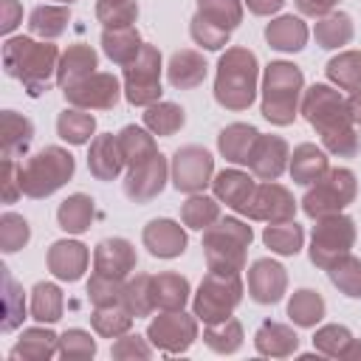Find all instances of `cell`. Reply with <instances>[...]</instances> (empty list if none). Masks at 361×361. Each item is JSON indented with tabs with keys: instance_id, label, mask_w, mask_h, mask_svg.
Listing matches in <instances>:
<instances>
[{
	"instance_id": "cell-34",
	"label": "cell",
	"mask_w": 361,
	"mask_h": 361,
	"mask_svg": "<svg viewBox=\"0 0 361 361\" xmlns=\"http://www.w3.org/2000/svg\"><path fill=\"white\" fill-rule=\"evenodd\" d=\"M195 17L223 34H231L243 23V3L240 0H197Z\"/></svg>"
},
{
	"instance_id": "cell-25",
	"label": "cell",
	"mask_w": 361,
	"mask_h": 361,
	"mask_svg": "<svg viewBox=\"0 0 361 361\" xmlns=\"http://www.w3.org/2000/svg\"><path fill=\"white\" fill-rule=\"evenodd\" d=\"M254 344L259 355H271V358H288L296 353L299 347V336L293 333V327L279 324V322H262L259 330L254 333Z\"/></svg>"
},
{
	"instance_id": "cell-18",
	"label": "cell",
	"mask_w": 361,
	"mask_h": 361,
	"mask_svg": "<svg viewBox=\"0 0 361 361\" xmlns=\"http://www.w3.org/2000/svg\"><path fill=\"white\" fill-rule=\"evenodd\" d=\"M144 248L152 254V257H161V259H175L186 251V231L180 223L169 220V217H155L144 226Z\"/></svg>"
},
{
	"instance_id": "cell-60",
	"label": "cell",
	"mask_w": 361,
	"mask_h": 361,
	"mask_svg": "<svg viewBox=\"0 0 361 361\" xmlns=\"http://www.w3.org/2000/svg\"><path fill=\"white\" fill-rule=\"evenodd\" d=\"M245 6H248L251 14L268 17V14H276V11L285 6V0H245Z\"/></svg>"
},
{
	"instance_id": "cell-11",
	"label": "cell",
	"mask_w": 361,
	"mask_h": 361,
	"mask_svg": "<svg viewBox=\"0 0 361 361\" xmlns=\"http://www.w3.org/2000/svg\"><path fill=\"white\" fill-rule=\"evenodd\" d=\"M147 338L166 355L186 353L197 338V316L183 310H161L147 327Z\"/></svg>"
},
{
	"instance_id": "cell-28",
	"label": "cell",
	"mask_w": 361,
	"mask_h": 361,
	"mask_svg": "<svg viewBox=\"0 0 361 361\" xmlns=\"http://www.w3.org/2000/svg\"><path fill=\"white\" fill-rule=\"evenodd\" d=\"M34 138V124L31 118L14 113V110H3L0 116V147H3V158H20L28 144Z\"/></svg>"
},
{
	"instance_id": "cell-32",
	"label": "cell",
	"mask_w": 361,
	"mask_h": 361,
	"mask_svg": "<svg viewBox=\"0 0 361 361\" xmlns=\"http://www.w3.org/2000/svg\"><path fill=\"white\" fill-rule=\"evenodd\" d=\"M327 169H330L327 155H324V149L316 147V144H299V147L293 149V155H290V178H293L296 183H302V186L316 183Z\"/></svg>"
},
{
	"instance_id": "cell-62",
	"label": "cell",
	"mask_w": 361,
	"mask_h": 361,
	"mask_svg": "<svg viewBox=\"0 0 361 361\" xmlns=\"http://www.w3.org/2000/svg\"><path fill=\"white\" fill-rule=\"evenodd\" d=\"M341 358H361V341H358V338H353V341H350V347L344 350V355H341Z\"/></svg>"
},
{
	"instance_id": "cell-39",
	"label": "cell",
	"mask_w": 361,
	"mask_h": 361,
	"mask_svg": "<svg viewBox=\"0 0 361 361\" xmlns=\"http://www.w3.org/2000/svg\"><path fill=\"white\" fill-rule=\"evenodd\" d=\"M56 133L59 138H65L68 144H87L96 133V118L93 113L82 110V107H71V110H62L56 116Z\"/></svg>"
},
{
	"instance_id": "cell-47",
	"label": "cell",
	"mask_w": 361,
	"mask_h": 361,
	"mask_svg": "<svg viewBox=\"0 0 361 361\" xmlns=\"http://www.w3.org/2000/svg\"><path fill=\"white\" fill-rule=\"evenodd\" d=\"M203 341H206L214 353H223V355L237 353L240 344H243V327H240V322H237L234 316H228V319H223V322L206 324Z\"/></svg>"
},
{
	"instance_id": "cell-24",
	"label": "cell",
	"mask_w": 361,
	"mask_h": 361,
	"mask_svg": "<svg viewBox=\"0 0 361 361\" xmlns=\"http://www.w3.org/2000/svg\"><path fill=\"white\" fill-rule=\"evenodd\" d=\"M206 59L192 51V48H183V51H175L169 56V65H166V79L172 87L178 90H192L197 87L203 79H206Z\"/></svg>"
},
{
	"instance_id": "cell-37",
	"label": "cell",
	"mask_w": 361,
	"mask_h": 361,
	"mask_svg": "<svg viewBox=\"0 0 361 361\" xmlns=\"http://www.w3.org/2000/svg\"><path fill=\"white\" fill-rule=\"evenodd\" d=\"M313 37L327 51L341 48V45H347L353 39V17L344 14V11H330V14L319 17V23L313 28Z\"/></svg>"
},
{
	"instance_id": "cell-16",
	"label": "cell",
	"mask_w": 361,
	"mask_h": 361,
	"mask_svg": "<svg viewBox=\"0 0 361 361\" xmlns=\"http://www.w3.org/2000/svg\"><path fill=\"white\" fill-rule=\"evenodd\" d=\"M288 274L276 259H254L248 268V293L259 305H276L285 296Z\"/></svg>"
},
{
	"instance_id": "cell-1",
	"label": "cell",
	"mask_w": 361,
	"mask_h": 361,
	"mask_svg": "<svg viewBox=\"0 0 361 361\" xmlns=\"http://www.w3.org/2000/svg\"><path fill=\"white\" fill-rule=\"evenodd\" d=\"M302 116L316 127L327 152L338 158H353L361 149V135L350 116L347 99L330 85H310L302 93Z\"/></svg>"
},
{
	"instance_id": "cell-36",
	"label": "cell",
	"mask_w": 361,
	"mask_h": 361,
	"mask_svg": "<svg viewBox=\"0 0 361 361\" xmlns=\"http://www.w3.org/2000/svg\"><path fill=\"white\" fill-rule=\"evenodd\" d=\"M68 20H71V8L68 6H37L31 14H28V31L39 39H56L65 28H68Z\"/></svg>"
},
{
	"instance_id": "cell-6",
	"label": "cell",
	"mask_w": 361,
	"mask_h": 361,
	"mask_svg": "<svg viewBox=\"0 0 361 361\" xmlns=\"http://www.w3.org/2000/svg\"><path fill=\"white\" fill-rule=\"evenodd\" d=\"M73 169H76V161H73V155L68 149H62V147H42L25 164H20L23 195H28L34 200L54 195L56 189H62L73 178Z\"/></svg>"
},
{
	"instance_id": "cell-9",
	"label": "cell",
	"mask_w": 361,
	"mask_h": 361,
	"mask_svg": "<svg viewBox=\"0 0 361 361\" xmlns=\"http://www.w3.org/2000/svg\"><path fill=\"white\" fill-rule=\"evenodd\" d=\"M355 243V220L347 214H327L319 217V223L313 226V237H310V262L316 268H330L338 257L350 254Z\"/></svg>"
},
{
	"instance_id": "cell-55",
	"label": "cell",
	"mask_w": 361,
	"mask_h": 361,
	"mask_svg": "<svg viewBox=\"0 0 361 361\" xmlns=\"http://www.w3.org/2000/svg\"><path fill=\"white\" fill-rule=\"evenodd\" d=\"M189 34H192V39H195L197 45H203L206 51H220V48H226V45H228V37H231V34H223V31L206 25V23L197 20V17H192Z\"/></svg>"
},
{
	"instance_id": "cell-23",
	"label": "cell",
	"mask_w": 361,
	"mask_h": 361,
	"mask_svg": "<svg viewBox=\"0 0 361 361\" xmlns=\"http://www.w3.org/2000/svg\"><path fill=\"white\" fill-rule=\"evenodd\" d=\"M99 68V54L85 45V42H76L71 45L62 56H59V68H56V85L59 87H68V85H76L79 79L96 73Z\"/></svg>"
},
{
	"instance_id": "cell-35",
	"label": "cell",
	"mask_w": 361,
	"mask_h": 361,
	"mask_svg": "<svg viewBox=\"0 0 361 361\" xmlns=\"http://www.w3.org/2000/svg\"><path fill=\"white\" fill-rule=\"evenodd\" d=\"M118 144H121L127 169H133V166H138V164H144V161L158 155V144H155L152 133L144 130V127H135V124H127L118 133Z\"/></svg>"
},
{
	"instance_id": "cell-29",
	"label": "cell",
	"mask_w": 361,
	"mask_h": 361,
	"mask_svg": "<svg viewBox=\"0 0 361 361\" xmlns=\"http://www.w3.org/2000/svg\"><path fill=\"white\" fill-rule=\"evenodd\" d=\"M257 135H259L257 127L243 124V121H234V124H228V127L220 130L217 149L231 164H248V155H251V147H254Z\"/></svg>"
},
{
	"instance_id": "cell-51",
	"label": "cell",
	"mask_w": 361,
	"mask_h": 361,
	"mask_svg": "<svg viewBox=\"0 0 361 361\" xmlns=\"http://www.w3.org/2000/svg\"><path fill=\"white\" fill-rule=\"evenodd\" d=\"M96 17L104 28H124V25L135 23L138 3L135 0H99L96 3Z\"/></svg>"
},
{
	"instance_id": "cell-15",
	"label": "cell",
	"mask_w": 361,
	"mask_h": 361,
	"mask_svg": "<svg viewBox=\"0 0 361 361\" xmlns=\"http://www.w3.org/2000/svg\"><path fill=\"white\" fill-rule=\"evenodd\" d=\"M166 178H169V164L166 158L158 152L155 158L133 166L124 178V195L133 200V203H149L152 197H158L166 186Z\"/></svg>"
},
{
	"instance_id": "cell-7",
	"label": "cell",
	"mask_w": 361,
	"mask_h": 361,
	"mask_svg": "<svg viewBox=\"0 0 361 361\" xmlns=\"http://www.w3.org/2000/svg\"><path fill=\"white\" fill-rule=\"evenodd\" d=\"M358 192V180L353 175V169L336 166L327 169L316 183H310V189L302 197V212L313 220L327 217V214H338L341 209H347L355 200Z\"/></svg>"
},
{
	"instance_id": "cell-41",
	"label": "cell",
	"mask_w": 361,
	"mask_h": 361,
	"mask_svg": "<svg viewBox=\"0 0 361 361\" xmlns=\"http://www.w3.org/2000/svg\"><path fill=\"white\" fill-rule=\"evenodd\" d=\"M324 310H327V305H324L322 293H316L310 288L296 290L290 296V302H288V316L299 327H316L324 319Z\"/></svg>"
},
{
	"instance_id": "cell-56",
	"label": "cell",
	"mask_w": 361,
	"mask_h": 361,
	"mask_svg": "<svg viewBox=\"0 0 361 361\" xmlns=\"http://www.w3.org/2000/svg\"><path fill=\"white\" fill-rule=\"evenodd\" d=\"M110 355L113 358H149L152 355V347L147 344V338L133 336V333H124V336L116 338Z\"/></svg>"
},
{
	"instance_id": "cell-44",
	"label": "cell",
	"mask_w": 361,
	"mask_h": 361,
	"mask_svg": "<svg viewBox=\"0 0 361 361\" xmlns=\"http://www.w3.org/2000/svg\"><path fill=\"white\" fill-rule=\"evenodd\" d=\"M65 299L54 282H37L31 290V316L42 324H54L62 316Z\"/></svg>"
},
{
	"instance_id": "cell-22",
	"label": "cell",
	"mask_w": 361,
	"mask_h": 361,
	"mask_svg": "<svg viewBox=\"0 0 361 361\" xmlns=\"http://www.w3.org/2000/svg\"><path fill=\"white\" fill-rule=\"evenodd\" d=\"M212 189H214V197L220 203H226L228 209L245 214V206L257 189L254 178L248 172H240V169H223L212 178Z\"/></svg>"
},
{
	"instance_id": "cell-4",
	"label": "cell",
	"mask_w": 361,
	"mask_h": 361,
	"mask_svg": "<svg viewBox=\"0 0 361 361\" xmlns=\"http://www.w3.org/2000/svg\"><path fill=\"white\" fill-rule=\"evenodd\" d=\"M305 93V76L293 62H271L262 73V116L271 124H293L299 113V96Z\"/></svg>"
},
{
	"instance_id": "cell-53",
	"label": "cell",
	"mask_w": 361,
	"mask_h": 361,
	"mask_svg": "<svg viewBox=\"0 0 361 361\" xmlns=\"http://www.w3.org/2000/svg\"><path fill=\"white\" fill-rule=\"evenodd\" d=\"M350 341H353V333L344 324H324L313 336V347L327 358H341Z\"/></svg>"
},
{
	"instance_id": "cell-21",
	"label": "cell",
	"mask_w": 361,
	"mask_h": 361,
	"mask_svg": "<svg viewBox=\"0 0 361 361\" xmlns=\"http://www.w3.org/2000/svg\"><path fill=\"white\" fill-rule=\"evenodd\" d=\"M87 166H90V175L96 180H113L121 175V169L127 166L124 164V152H121V144H118V135L113 133H102L90 141V152H87Z\"/></svg>"
},
{
	"instance_id": "cell-10",
	"label": "cell",
	"mask_w": 361,
	"mask_h": 361,
	"mask_svg": "<svg viewBox=\"0 0 361 361\" xmlns=\"http://www.w3.org/2000/svg\"><path fill=\"white\" fill-rule=\"evenodd\" d=\"M124 99L135 107H149L161 99V51L144 42L141 54L124 65Z\"/></svg>"
},
{
	"instance_id": "cell-63",
	"label": "cell",
	"mask_w": 361,
	"mask_h": 361,
	"mask_svg": "<svg viewBox=\"0 0 361 361\" xmlns=\"http://www.w3.org/2000/svg\"><path fill=\"white\" fill-rule=\"evenodd\" d=\"M56 3H62V6H68V3H73V0H56Z\"/></svg>"
},
{
	"instance_id": "cell-48",
	"label": "cell",
	"mask_w": 361,
	"mask_h": 361,
	"mask_svg": "<svg viewBox=\"0 0 361 361\" xmlns=\"http://www.w3.org/2000/svg\"><path fill=\"white\" fill-rule=\"evenodd\" d=\"M330 282L350 299H361V259H355L353 254L338 257L330 268H327Z\"/></svg>"
},
{
	"instance_id": "cell-45",
	"label": "cell",
	"mask_w": 361,
	"mask_h": 361,
	"mask_svg": "<svg viewBox=\"0 0 361 361\" xmlns=\"http://www.w3.org/2000/svg\"><path fill=\"white\" fill-rule=\"evenodd\" d=\"M133 313L124 307V305H107V307H93L90 313V324L99 336L104 338H118L124 333H130L133 327Z\"/></svg>"
},
{
	"instance_id": "cell-52",
	"label": "cell",
	"mask_w": 361,
	"mask_h": 361,
	"mask_svg": "<svg viewBox=\"0 0 361 361\" xmlns=\"http://www.w3.org/2000/svg\"><path fill=\"white\" fill-rule=\"evenodd\" d=\"M28 240H31V226H28V220L20 217V214H14V212H6V214L0 217V248H3L6 254H14V251H20Z\"/></svg>"
},
{
	"instance_id": "cell-57",
	"label": "cell",
	"mask_w": 361,
	"mask_h": 361,
	"mask_svg": "<svg viewBox=\"0 0 361 361\" xmlns=\"http://www.w3.org/2000/svg\"><path fill=\"white\" fill-rule=\"evenodd\" d=\"M0 186H3V203H14V200L23 195L17 158H3V166H0Z\"/></svg>"
},
{
	"instance_id": "cell-12",
	"label": "cell",
	"mask_w": 361,
	"mask_h": 361,
	"mask_svg": "<svg viewBox=\"0 0 361 361\" xmlns=\"http://www.w3.org/2000/svg\"><path fill=\"white\" fill-rule=\"evenodd\" d=\"M169 172H172V183H175L178 192L197 195V192H203L212 183L214 158H212L209 149H203L197 144H186V147L175 149Z\"/></svg>"
},
{
	"instance_id": "cell-19",
	"label": "cell",
	"mask_w": 361,
	"mask_h": 361,
	"mask_svg": "<svg viewBox=\"0 0 361 361\" xmlns=\"http://www.w3.org/2000/svg\"><path fill=\"white\" fill-rule=\"evenodd\" d=\"M135 262H138L135 248L124 237H107L93 251V271L104 274V276L124 279V276H130L135 271Z\"/></svg>"
},
{
	"instance_id": "cell-50",
	"label": "cell",
	"mask_w": 361,
	"mask_h": 361,
	"mask_svg": "<svg viewBox=\"0 0 361 361\" xmlns=\"http://www.w3.org/2000/svg\"><path fill=\"white\" fill-rule=\"evenodd\" d=\"M124 288H127V282H124V279L104 276V274H96V271H93L90 282H87V296H90L93 307L124 305Z\"/></svg>"
},
{
	"instance_id": "cell-43",
	"label": "cell",
	"mask_w": 361,
	"mask_h": 361,
	"mask_svg": "<svg viewBox=\"0 0 361 361\" xmlns=\"http://www.w3.org/2000/svg\"><path fill=\"white\" fill-rule=\"evenodd\" d=\"M324 71H327V79L338 90H358L361 87V51H344L333 56L324 65Z\"/></svg>"
},
{
	"instance_id": "cell-20",
	"label": "cell",
	"mask_w": 361,
	"mask_h": 361,
	"mask_svg": "<svg viewBox=\"0 0 361 361\" xmlns=\"http://www.w3.org/2000/svg\"><path fill=\"white\" fill-rule=\"evenodd\" d=\"M48 271L56 276V279H65V282H76L82 279V274L87 271V262H90V254H87V245H82L79 240H56L51 248H48Z\"/></svg>"
},
{
	"instance_id": "cell-14",
	"label": "cell",
	"mask_w": 361,
	"mask_h": 361,
	"mask_svg": "<svg viewBox=\"0 0 361 361\" xmlns=\"http://www.w3.org/2000/svg\"><path fill=\"white\" fill-rule=\"evenodd\" d=\"M293 214H296L293 195L274 180L257 183V189L245 206V217L265 220V223H285V220H293Z\"/></svg>"
},
{
	"instance_id": "cell-58",
	"label": "cell",
	"mask_w": 361,
	"mask_h": 361,
	"mask_svg": "<svg viewBox=\"0 0 361 361\" xmlns=\"http://www.w3.org/2000/svg\"><path fill=\"white\" fill-rule=\"evenodd\" d=\"M23 20V6L17 0H0V31L11 34Z\"/></svg>"
},
{
	"instance_id": "cell-38",
	"label": "cell",
	"mask_w": 361,
	"mask_h": 361,
	"mask_svg": "<svg viewBox=\"0 0 361 361\" xmlns=\"http://www.w3.org/2000/svg\"><path fill=\"white\" fill-rule=\"evenodd\" d=\"M262 243L274 251V254H282V257H293L302 251V243H305V228L293 220H285V223H268L265 231H262Z\"/></svg>"
},
{
	"instance_id": "cell-30",
	"label": "cell",
	"mask_w": 361,
	"mask_h": 361,
	"mask_svg": "<svg viewBox=\"0 0 361 361\" xmlns=\"http://www.w3.org/2000/svg\"><path fill=\"white\" fill-rule=\"evenodd\" d=\"M189 293H192L189 279L175 271H164L152 276V302L158 310H183Z\"/></svg>"
},
{
	"instance_id": "cell-8",
	"label": "cell",
	"mask_w": 361,
	"mask_h": 361,
	"mask_svg": "<svg viewBox=\"0 0 361 361\" xmlns=\"http://www.w3.org/2000/svg\"><path fill=\"white\" fill-rule=\"evenodd\" d=\"M243 299V282L240 274H220L209 271L192 299V310L203 324L223 322L234 313V307Z\"/></svg>"
},
{
	"instance_id": "cell-46",
	"label": "cell",
	"mask_w": 361,
	"mask_h": 361,
	"mask_svg": "<svg viewBox=\"0 0 361 361\" xmlns=\"http://www.w3.org/2000/svg\"><path fill=\"white\" fill-rule=\"evenodd\" d=\"M180 220H183V226H189L195 231H206L212 223L220 220V203L214 197H206L197 192L180 206Z\"/></svg>"
},
{
	"instance_id": "cell-40",
	"label": "cell",
	"mask_w": 361,
	"mask_h": 361,
	"mask_svg": "<svg viewBox=\"0 0 361 361\" xmlns=\"http://www.w3.org/2000/svg\"><path fill=\"white\" fill-rule=\"evenodd\" d=\"M183 124H186V113L175 102H155L144 110V127L152 135H175Z\"/></svg>"
},
{
	"instance_id": "cell-13",
	"label": "cell",
	"mask_w": 361,
	"mask_h": 361,
	"mask_svg": "<svg viewBox=\"0 0 361 361\" xmlns=\"http://www.w3.org/2000/svg\"><path fill=\"white\" fill-rule=\"evenodd\" d=\"M68 104L82 107V110H113L121 99V82L113 73H90L85 79H79L76 85L62 87Z\"/></svg>"
},
{
	"instance_id": "cell-5",
	"label": "cell",
	"mask_w": 361,
	"mask_h": 361,
	"mask_svg": "<svg viewBox=\"0 0 361 361\" xmlns=\"http://www.w3.org/2000/svg\"><path fill=\"white\" fill-rule=\"evenodd\" d=\"M254 231L237 217H220L203 231V257L209 271L240 274L245 268V248L251 245Z\"/></svg>"
},
{
	"instance_id": "cell-2",
	"label": "cell",
	"mask_w": 361,
	"mask_h": 361,
	"mask_svg": "<svg viewBox=\"0 0 361 361\" xmlns=\"http://www.w3.org/2000/svg\"><path fill=\"white\" fill-rule=\"evenodd\" d=\"M59 68V48L51 39L8 37L3 45V71L11 79H20L28 96H42L54 87Z\"/></svg>"
},
{
	"instance_id": "cell-17",
	"label": "cell",
	"mask_w": 361,
	"mask_h": 361,
	"mask_svg": "<svg viewBox=\"0 0 361 361\" xmlns=\"http://www.w3.org/2000/svg\"><path fill=\"white\" fill-rule=\"evenodd\" d=\"M290 161V152H288V144L285 138L279 135H257L254 147H251V155H248V169L251 175H257L259 180H276L285 166Z\"/></svg>"
},
{
	"instance_id": "cell-31",
	"label": "cell",
	"mask_w": 361,
	"mask_h": 361,
	"mask_svg": "<svg viewBox=\"0 0 361 361\" xmlns=\"http://www.w3.org/2000/svg\"><path fill=\"white\" fill-rule=\"evenodd\" d=\"M144 42H141V34L133 28V25H124V28H104L102 31V51L110 56V62L116 65H130L138 54H141Z\"/></svg>"
},
{
	"instance_id": "cell-59",
	"label": "cell",
	"mask_w": 361,
	"mask_h": 361,
	"mask_svg": "<svg viewBox=\"0 0 361 361\" xmlns=\"http://www.w3.org/2000/svg\"><path fill=\"white\" fill-rule=\"evenodd\" d=\"M293 3H296L299 14H305V17H324L336 8L338 0H293Z\"/></svg>"
},
{
	"instance_id": "cell-61",
	"label": "cell",
	"mask_w": 361,
	"mask_h": 361,
	"mask_svg": "<svg viewBox=\"0 0 361 361\" xmlns=\"http://www.w3.org/2000/svg\"><path fill=\"white\" fill-rule=\"evenodd\" d=\"M347 107H350L353 121L361 124V87H358V90H350V96H347Z\"/></svg>"
},
{
	"instance_id": "cell-3",
	"label": "cell",
	"mask_w": 361,
	"mask_h": 361,
	"mask_svg": "<svg viewBox=\"0 0 361 361\" xmlns=\"http://www.w3.org/2000/svg\"><path fill=\"white\" fill-rule=\"evenodd\" d=\"M257 79H259V62L254 51L248 48H226V54L217 59V76H214V99L226 110H248L257 99Z\"/></svg>"
},
{
	"instance_id": "cell-42",
	"label": "cell",
	"mask_w": 361,
	"mask_h": 361,
	"mask_svg": "<svg viewBox=\"0 0 361 361\" xmlns=\"http://www.w3.org/2000/svg\"><path fill=\"white\" fill-rule=\"evenodd\" d=\"M0 271H3V322H0V330L11 333L25 319V296H23V288L17 285V279L11 276V271L6 265Z\"/></svg>"
},
{
	"instance_id": "cell-26",
	"label": "cell",
	"mask_w": 361,
	"mask_h": 361,
	"mask_svg": "<svg viewBox=\"0 0 361 361\" xmlns=\"http://www.w3.org/2000/svg\"><path fill=\"white\" fill-rule=\"evenodd\" d=\"M59 353V336L48 327H28L23 330L17 347L11 350V361H48L51 355Z\"/></svg>"
},
{
	"instance_id": "cell-33",
	"label": "cell",
	"mask_w": 361,
	"mask_h": 361,
	"mask_svg": "<svg viewBox=\"0 0 361 361\" xmlns=\"http://www.w3.org/2000/svg\"><path fill=\"white\" fill-rule=\"evenodd\" d=\"M93 214H96V206H93V197L76 192L71 197H65L56 209V220H59V228L68 231V234H82L90 228L93 223Z\"/></svg>"
},
{
	"instance_id": "cell-54",
	"label": "cell",
	"mask_w": 361,
	"mask_h": 361,
	"mask_svg": "<svg viewBox=\"0 0 361 361\" xmlns=\"http://www.w3.org/2000/svg\"><path fill=\"white\" fill-rule=\"evenodd\" d=\"M59 355L68 358V361H85V358H93L96 355V338L87 333V330H79V327H71L59 336Z\"/></svg>"
},
{
	"instance_id": "cell-27",
	"label": "cell",
	"mask_w": 361,
	"mask_h": 361,
	"mask_svg": "<svg viewBox=\"0 0 361 361\" xmlns=\"http://www.w3.org/2000/svg\"><path fill=\"white\" fill-rule=\"evenodd\" d=\"M307 25L302 17H293V14H282L276 17L274 23H268L265 28V39L271 48L276 51H285V54H293V51H302L305 42H307Z\"/></svg>"
},
{
	"instance_id": "cell-49",
	"label": "cell",
	"mask_w": 361,
	"mask_h": 361,
	"mask_svg": "<svg viewBox=\"0 0 361 361\" xmlns=\"http://www.w3.org/2000/svg\"><path fill=\"white\" fill-rule=\"evenodd\" d=\"M124 307L141 319V316H149L155 310V302H152V276L149 274H135L127 288H124Z\"/></svg>"
}]
</instances>
